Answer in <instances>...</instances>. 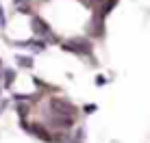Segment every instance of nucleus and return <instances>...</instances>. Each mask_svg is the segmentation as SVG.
Segmentation results:
<instances>
[{"label": "nucleus", "mask_w": 150, "mask_h": 143, "mask_svg": "<svg viewBox=\"0 0 150 143\" xmlns=\"http://www.w3.org/2000/svg\"><path fill=\"white\" fill-rule=\"evenodd\" d=\"M50 109L54 111V115H61V117H74L76 115L74 104H70V102L63 100V98H52L50 100Z\"/></svg>", "instance_id": "f257e3e1"}, {"label": "nucleus", "mask_w": 150, "mask_h": 143, "mask_svg": "<svg viewBox=\"0 0 150 143\" xmlns=\"http://www.w3.org/2000/svg\"><path fill=\"white\" fill-rule=\"evenodd\" d=\"M63 48L68 52H76V54H89L91 52V46L85 41V39H74L70 43H63Z\"/></svg>", "instance_id": "f03ea898"}, {"label": "nucleus", "mask_w": 150, "mask_h": 143, "mask_svg": "<svg viewBox=\"0 0 150 143\" xmlns=\"http://www.w3.org/2000/svg\"><path fill=\"white\" fill-rule=\"evenodd\" d=\"M33 28H35V33H39V35H50L48 24H46L41 18H33Z\"/></svg>", "instance_id": "7ed1b4c3"}, {"label": "nucleus", "mask_w": 150, "mask_h": 143, "mask_svg": "<svg viewBox=\"0 0 150 143\" xmlns=\"http://www.w3.org/2000/svg\"><path fill=\"white\" fill-rule=\"evenodd\" d=\"M13 78H15L13 69H4V87H11V83H13Z\"/></svg>", "instance_id": "20e7f679"}, {"label": "nucleus", "mask_w": 150, "mask_h": 143, "mask_svg": "<svg viewBox=\"0 0 150 143\" xmlns=\"http://www.w3.org/2000/svg\"><path fill=\"white\" fill-rule=\"evenodd\" d=\"M18 63L22 65V67H33V59L30 57H18Z\"/></svg>", "instance_id": "39448f33"}, {"label": "nucleus", "mask_w": 150, "mask_h": 143, "mask_svg": "<svg viewBox=\"0 0 150 143\" xmlns=\"http://www.w3.org/2000/svg\"><path fill=\"white\" fill-rule=\"evenodd\" d=\"M0 26H4V11H2V7H0Z\"/></svg>", "instance_id": "423d86ee"}, {"label": "nucleus", "mask_w": 150, "mask_h": 143, "mask_svg": "<svg viewBox=\"0 0 150 143\" xmlns=\"http://www.w3.org/2000/svg\"><path fill=\"white\" fill-rule=\"evenodd\" d=\"M94 111H96L94 104H91V106H85V113H94Z\"/></svg>", "instance_id": "0eeeda50"}, {"label": "nucleus", "mask_w": 150, "mask_h": 143, "mask_svg": "<svg viewBox=\"0 0 150 143\" xmlns=\"http://www.w3.org/2000/svg\"><path fill=\"white\" fill-rule=\"evenodd\" d=\"M15 2H20V0H15Z\"/></svg>", "instance_id": "6e6552de"}]
</instances>
